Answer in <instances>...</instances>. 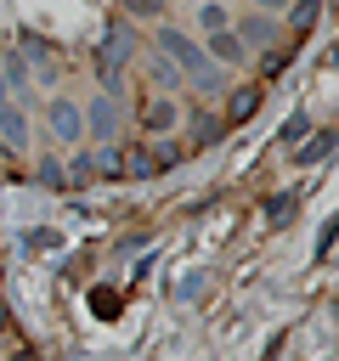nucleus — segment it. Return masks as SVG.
Segmentation results:
<instances>
[{"label":"nucleus","instance_id":"5701e85b","mask_svg":"<svg viewBox=\"0 0 339 361\" xmlns=\"http://www.w3.org/2000/svg\"><path fill=\"white\" fill-rule=\"evenodd\" d=\"M328 68H339V45H333V51H328Z\"/></svg>","mask_w":339,"mask_h":361},{"label":"nucleus","instance_id":"412c9836","mask_svg":"<svg viewBox=\"0 0 339 361\" xmlns=\"http://www.w3.org/2000/svg\"><path fill=\"white\" fill-rule=\"evenodd\" d=\"M124 6V17H153V23H164V6L158 0H119Z\"/></svg>","mask_w":339,"mask_h":361},{"label":"nucleus","instance_id":"9b49d317","mask_svg":"<svg viewBox=\"0 0 339 361\" xmlns=\"http://www.w3.org/2000/svg\"><path fill=\"white\" fill-rule=\"evenodd\" d=\"M260 102H266V90H260V85H243V90H232V96H226V124H243V118H254V113H260Z\"/></svg>","mask_w":339,"mask_h":361},{"label":"nucleus","instance_id":"9d476101","mask_svg":"<svg viewBox=\"0 0 339 361\" xmlns=\"http://www.w3.org/2000/svg\"><path fill=\"white\" fill-rule=\"evenodd\" d=\"M141 124H147V135L158 141V135H170V130L181 124V107H175L170 96H153V102H147V113H141Z\"/></svg>","mask_w":339,"mask_h":361},{"label":"nucleus","instance_id":"0eeeda50","mask_svg":"<svg viewBox=\"0 0 339 361\" xmlns=\"http://www.w3.org/2000/svg\"><path fill=\"white\" fill-rule=\"evenodd\" d=\"M333 147H339V130H311V135H305L299 147H288V152H294V164H299V169H311V164H322Z\"/></svg>","mask_w":339,"mask_h":361},{"label":"nucleus","instance_id":"f03ea898","mask_svg":"<svg viewBox=\"0 0 339 361\" xmlns=\"http://www.w3.org/2000/svg\"><path fill=\"white\" fill-rule=\"evenodd\" d=\"M141 56V39H136V28L130 23H113L107 34H102V45H96V73H102V96H119L124 90V68Z\"/></svg>","mask_w":339,"mask_h":361},{"label":"nucleus","instance_id":"1a4fd4ad","mask_svg":"<svg viewBox=\"0 0 339 361\" xmlns=\"http://www.w3.org/2000/svg\"><path fill=\"white\" fill-rule=\"evenodd\" d=\"M147 79H153V90H158V96H170V90H181V85H186V73H181L164 51H147Z\"/></svg>","mask_w":339,"mask_h":361},{"label":"nucleus","instance_id":"6e6552de","mask_svg":"<svg viewBox=\"0 0 339 361\" xmlns=\"http://www.w3.org/2000/svg\"><path fill=\"white\" fill-rule=\"evenodd\" d=\"M0 79H6L11 102H28V90H34V73H28L23 51H6V56H0Z\"/></svg>","mask_w":339,"mask_h":361},{"label":"nucleus","instance_id":"4be33fe9","mask_svg":"<svg viewBox=\"0 0 339 361\" xmlns=\"http://www.w3.org/2000/svg\"><path fill=\"white\" fill-rule=\"evenodd\" d=\"M249 6H254V11H271V17H282V11H288V0H249Z\"/></svg>","mask_w":339,"mask_h":361},{"label":"nucleus","instance_id":"dca6fc26","mask_svg":"<svg viewBox=\"0 0 339 361\" xmlns=\"http://www.w3.org/2000/svg\"><path fill=\"white\" fill-rule=\"evenodd\" d=\"M90 310H96V322H113L119 316V293L113 288H90Z\"/></svg>","mask_w":339,"mask_h":361},{"label":"nucleus","instance_id":"f8f14e48","mask_svg":"<svg viewBox=\"0 0 339 361\" xmlns=\"http://www.w3.org/2000/svg\"><path fill=\"white\" fill-rule=\"evenodd\" d=\"M215 28H232L226 0H198V34H215Z\"/></svg>","mask_w":339,"mask_h":361},{"label":"nucleus","instance_id":"423d86ee","mask_svg":"<svg viewBox=\"0 0 339 361\" xmlns=\"http://www.w3.org/2000/svg\"><path fill=\"white\" fill-rule=\"evenodd\" d=\"M79 113H85V141H113L119 135V96H96Z\"/></svg>","mask_w":339,"mask_h":361},{"label":"nucleus","instance_id":"20e7f679","mask_svg":"<svg viewBox=\"0 0 339 361\" xmlns=\"http://www.w3.org/2000/svg\"><path fill=\"white\" fill-rule=\"evenodd\" d=\"M232 28H237V39H243L249 51H271L282 23H277L271 11H254V6H243V17H232Z\"/></svg>","mask_w":339,"mask_h":361},{"label":"nucleus","instance_id":"ddd939ff","mask_svg":"<svg viewBox=\"0 0 339 361\" xmlns=\"http://www.w3.org/2000/svg\"><path fill=\"white\" fill-rule=\"evenodd\" d=\"M226 135V118H215V113H198L192 118V147H215Z\"/></svg>","mask_w":339,"mask_h":361},{"label":"nucleus","instance_id":"393cba45","mask_svg":"<svg viewBox=\"0 0 339 361\" xmlns=\"http://www.w3.org/2000/svg\"><path fill=\"white\" fill-rule=\"evenodd\" d=\"M158 6H170V0H158Z\"/></svg>","mask_w":339,"mask_h":361},{"label":"nucleus","instance_id":"a211bd4d","mask_svg":"<svg viewBox=\"0 0 339 361\" xmlns=\"http://www.w3.org/2000/svg\"><path fill=\"white\" fill-rule=\"evenodd\" d=\"M333 243H339V214H328V220H322V231H316V248H311V254H316V259H328V248H333Z\"/></svg>","mask_w":339,"mask_h":361},{"label":"nucleus","instance_id":"f3484780","mask_svg":"<svg viewBox=\"0 0 339 361\" xmlns=\"http://www.w3.org/2000/svg\"><path fill=\"white\" fill-rule=\"evenodd\" d=\"M23 51H34V56H40V68H45V79H56V56H51V45H45L40 34H23Z\"/></svg>","mask_w":339,"mask_h":361},{"label":"nucleus","instance_id":"f257e3e1","mask_svg":"<svg viewBox=\"0 0 339 361\" xmlns=\"http://www.w3.org/2000/svg\"><path fill=\"white\" fill-rule=\"evenodd\" d=\"M153 51H164L181 73H186V85H198L203 96H220V90H232V73L226 68H215L209 56H203V39H192L186 28H175V23H158V34H153Z\"/></svg>","mask_w":339,"mask_h":361},{"label":"nucleus","instance_id":"39448f33","mask_svg":"<svg viewBox=\"0 0 339 361\" xmlns=\"http://www.w3.org/2000/svg\"><path fill=\"white\" fill-rule=\"evenodd\" d=\"M203 56H209L215 68H226V73H232V68H243V62H249V45L237 39V28H215V34H203Z\"/></svg>","mask_w":339,"mask_h":361},{"label":"nucleus","instance_id":"6ab92c4d","mask_svg":"<svg viewBox=\"0 0 339 361\" xmlns=\"http://www.w3.org/2000/svg\"><path fill=\"white\" fill-rule=\"evenodd\" d=\"M288 11H294V28L305 34V28L316 23V11H322V0H288Z\"/></svg>","mask_w":339,"mask_h":361},{"label":"nucleus","instance_id":"2eb2a0df","mask_svg":"<svg viewBox=\"0 0 339 361\" xmlns=\"http://www.w3.org/2000/svg\"><path fill=\"white\" fill-rule=\"evenodd\" d=\"M277 135H282V147H299V141H305V135H311V118H305V113H288V118H282V130H277Z\"/></svg>","mask_w":339,"mask_h":361},{"label":"nucleus","instance_id":"4468645a","mask_svg":"<svg viewBox=\"0 0 339 361\" xmlns=\"http://www.w3.org/2000/svg\"><path fill=\"white\" fill-rule=\"evenodd\" d=\"M294 203H299V192H271L266 197V226H282L294 214Z\"/></svg>","mask_w":339,"mask_h":361},{"label":"nucleus","instance_id":"b1692460","mask_svg":"<svg viewBox=\"0 0 339 361\" xmlns=\"http://www.w3.org/2000/svg\"><path fill=\"white\" fill-rule=\"evenodd\" d=\"M0 327H6V299H0Z\"/></svg>","mask_w":339,"mask_h":361},{"label":"nucleus","instance_id":"aec40b11","mask_svg":"<svg viewBox=\"0 0 339 361\" xmlns=\"http://www.w3.org/2000/svg\"><path fill=\"white\" fill-rule=\"evenodd\" d=\"M40 180H45L51 192H62V186H68V169H62L56 158H40Z\"/></svg>","mask_w":339,"mask_h":361},{"label":"nucleus","instance_id":"7ed1b4c3","mask_svg":"<svg viewBox=\"0 0 339 361\" xmlns=\"http://www.w3.org/2000/svg\"><path fill=\"white\" fill-rule=\"evenodd\" d=\"M45 130H51L56 147H79V141H85V113H79V102H73V96H51V102H45Z\"/></svg>","mask_w":339,"mask_h":361}]
</instances>
